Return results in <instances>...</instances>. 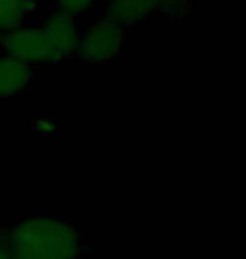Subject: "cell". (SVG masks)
<instances>
[{
  "label": "cell",
  "instance_id": "4",
  "mask_svg": "<svg viewBox=\"0 0 246 259\" xmlns=\"http://www.w3.org/2000/svg\"><path fill=\"white\" fill-rule=\"evenodd\" d=\"M41 25H43L44 32L48 34L52 48L56 49V53L62 63L69 56L78 53L81 29L76 25L73 17L66 15L64 12H59V10H54V12H51L44 19V22Z\"/></svg>",
  "mask_w": 246,
  "mask_h": 259
},
{
  "label": "cell",
  "instance_id": "1",
  "mask_svg": "<svg viewBox=\"0 0 246 259\" xmlns=\"http://www.w3.org/2000/svg\"><path fill=\"white\" fill-rule=\"evenodd\" d=\"M14 259H83L90 247L75 222L34 215L2 227Z\"/></svg>",
  "mask_w": 246,
  "mask_h": 259
},
{
  "label": "cell",
  "instance_id": "6",
  "mask_svg": "<svg viewBox=\"0 0 246 259\" xmlns=\"http://www.w3.org/2000/svg\"><path fill=\"white\" fill-rule=\"evenodd\" d=\"M32 77L34 67L0 54V101H7L24 93Z\"/></svg>",
  "mask_w": 246,
  "mask_h": 259
},
{
  "label": "cell",
  "instance_id": "9",
  "mask_svg": "<svg viewBox=\"0 0 246 259\" xmlns=\"http://www.w3.org/2000/svg\"><path fill=\"white\" fill-rule=\"evenodd\" d=\"M95 0H54V10L64 12L69 17H78V15L86 14L93 7Z\"/></svg>",
  "mask_w": 246,
  "mask_h": 259
},
{
  "label": "cell",
  "instance_id": "8",
  "mask_svg": "<svg viewBox=\"0 0 246 259\" xmlns=\"http://www.w3.org/2000/svg\"><path fill=\"white\" fill-rule=\"evenodd\" d=\"M192 0H160L157 9V17L181 20L191 14Z\"/></svg>",
  "mask_w": 246,
  "mask_h": 259
},
{
  "label": "cell",
  "instance_id": "3",
  "mask_svg": "<svg viewBox=\"0 0 246 259\" xmlns=\"http://www.w3.org/2000/svg\"><path fill=\"white\" fill-rule=\"evenodd\" d=\"M127 29L101 14L81 30L78 56L85 64H108L125 53Z\"/></svg>",
  "mask_w": 246,
  "mask_h": 259
},
{
  "label": "cell",
  "instance_id": "11",
  "mask_svg": "<svg viewBox=\"0 0 246 259\" xmlns=\"http://www.w3.org/2000/svg\"><path fill=\"white\" fill-rule=\"evenodd\" d=\"M0 259H14L12 252L9 249L7 239H5V236H4L2 227H0Z\"/></svg>",
  "mask_w": 246,
  "mask_h": 259
},
{
  "label": "cell",
  "instance_id": "5",
  "mask_svg": "<svg viewBox=\"0 0 246 259\" xmlns=\"http://www.w3.org/2000/svg\"><path fill=\"white\" fill-rule=\"evenodd\" d=\"M160 0H108L104 15L127 29L142 20L157 17Z\"/></svg>",
  "mask_w": 246,
  "mask_h": 259
},
{
  "label": "cell",
  "instance_id": "2",
  "mask_svg": "<svg viewBox=\"0 0 246 259\" xmlns=\"http://www.w3.org/2000/svg\"><path fill=\"white\" fill-rule=\"evenodd\" d=\"M0 54L17 59L30 67H51L62 63L41 24H25L2 34Z\"/></svg>",
  "mask_w": 246,
  "mask_h": 259
},
{
  "label": "cell",
  "instance_id": "10",
  "mask_svg": "<svg viewBox=\"0 0 246 259\" xmlns=\"http://www.w3.org/2000/svg\"><path fill=\"white\" fill-rule=\"evenodd\" d=\"M36 132H39L41 135H51V133H57L59 132V123L52 118H41L34 123Z\"/></svg>",
  "mask_w": 246,
  "mask_h": 259
},
{
  "label": "cell",
  "instance_id": "7",
  "mask_svg": "<svg viewBox=\"0 0 246 259\" xmlns=\"http://www.w3.org/2000/svg\"><path fill=\"white\" fill-rule=\"evenodd\" d=\"M38 9V0H0V35L29 24Z\"/></svg>",
  "mask_w": 246,
  "mask_h": 259
}]
</instances>
